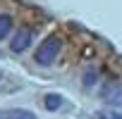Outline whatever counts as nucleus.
Segmentation results:
<instances>
[{"label": "nucleus", "instance_id": "obj_1", "mask_svg": "<svg viewBox=\"0 0 122 119\" xmlns=\"http://www.w3.org/2000/svg\"><path fill=\"white\" fill-rule=\"evenodd\" d=\"M60 48H62V41H60L57 36H48L38 48H36V52H34V60L38 64H43V67H48V64H53L55 62V57L60 55Z\"/></svg>", "mask_w": 122, "mask_h": 119}, {"label": "nucleus", "instance_id": "obj_7", "mask_svg": "<svg viewBox=\"0 0 122 119\" xmlns=\"http://www.w3.org/2000/svg\"><path fill=\"white\" fill-rule=\"evenodd\" d=\"M96 79H98V74H96V72H89V74L84 76V86H91V83H96Z\"/></svg>", "mask_w": 122, "mask_h": 119}, {"label": "nucleus", "instance_id": "obj_2", "mask_svg": "<svg viewBox=\"0 0 122 119\" xmlns=\"http://www.w3.org/2000/svg\"><path fill=\"white\" fill-rule=\"evenodd\" d=\"M31 41H34V33H31V29L22 26V29L15 33V38H12V43H10V50H12V52H24V50L31 45Z\"/></svg>", "mask_w": 122, "mask_h": 119}, {"label": "nucleus", "instance_id": "obj_6", "mask_svg": "<svg viewBox=\"0 0 122 119\" xmlns=\"http://www.w3.org/2000/svg\"><path fill=\"white\" fill-rule=\"evenodd\" d=\"M60 105H62V98H60L57 93H50V95H46V107L53 112V110H60Z\"/></svg>", "mask_w": 122, "mask_h": 119}, {"label": "nucleus", "instance_id": "obj_5", "mask_svg": "<svg viewBox=\"0 0 122 119\" xmlns=\"http://www.w3.org/2000/svg\"><path fill=\"white\" fill-rule=\"evenodd\" d=\"M105 100H110L112 105H122V88L120 86H112L105 91Z\"/></svg>", "mask_w": 122, "mask_h": 119}, {"label": "nucleus", "instance_id": "obj_3", "mask_svg": "<svg viewBox=\"0 0 122 119\" xmlns=\"http://www.w3.org/2000/svg\"><path fill=\"white\" fill-rule=\"evenodd\" d=\"M0 119H38L34 112L15 107V110H0Z\"/></svg>", "mask_w": 122, "mask_h": 119}, {"label": "nucleus", "instance_id": "obj_4", "mask_svg": "<svg viewBox=\"0 0 122 119\" xmlns=\"http://www.w3.org/2000/svg\"><path fill=\"white\" fill-rule=\"evenodd\" d=\"M10 31H12V17L10 14H0V41L7 38Z\"/></svg>", "mask_w": 122, "mask_h": 119}, {"label": "nucleus", "instance_id": "obj_8", "mask_svg": "<svg viewBox=\"0 0 122 119\" xmlns=\"http://www.w3.org/2000/svg\"><path fill=\"white\" fill-rule=\"evenodd\" d=\"M112 119H122V117H120V114H115V117H112Z\"/></svg>", "mask_w": 122, "mask_h": 119}]
</instances>
